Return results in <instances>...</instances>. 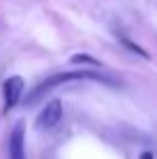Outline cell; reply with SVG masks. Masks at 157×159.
<instances>
[{
    "label": "cell",
    "mask_w": 157,
    "mask_h": 159,
    "mask_svg": "<svg viewBox=\"0 0 157 159\" xmlns=\"http://www.w3.org/2000/svg\"><path fill=\"white\" fill-rule=\"evenodd\" d=\"M81 79H93V81H102V83H111V85L118 83L116 79H111V76H106V74H102V72H93V69H79V72H58V74L46 76L44 81H39V83L32 88V92H28V99H25V104H35L37 99H42L46 92H51L53 88H58V85H62V83H69V81H81Z\"/></svg>",
    "instance_id": "6da1fadb"
},
{
    "label": "cell",
    "mask_w": 157,
    "mask_h": 159,
    "mask_svg": "<svg viewBox=\"0 0 157 159\" xmlns=\"http://www.w3.org/2000/svg\"><path fill=\"white\" fill-rule=\"evenodd\" d=\"M60 120H62V102L60 99H51L39 111V116L35 120V127L37 129H53V127H58Z\"/></svg>",
    "instance_id": "7a4b0ae2"
},
{
    "label": "cell",
    "mask_w": 157,
    "mask_h": 159,
    "mask_svg": "<svg viewBox=\"0 0 157 159\" xmlns=\"http://www.w3.org/2000/svg\"><path fill=\"white\" fill-rule=\"evenodd\" d=\"M23 79L21 76H9L2 83V97H5V113L12 111V108L19 104L21 95H23Z\"/></svg>",
    "instance_id": "3957f363"
},
{
    "label": "cell",
    "mask_w": 157,
    "mask_h": 159,
    "mask_svg": "<svg viewBox=\"0 0 157 159\" xmlns=\"http://www.w3.org/2000/svg\"><path fill=\"white\" fill-rule=\"evenodd\" d=\"M23 136H25L23 122H16L14 129H12V134H9V159H25Z\"/></svg>",
    "instance_id": "277c9868"
},
{
    "label": "cell",
    "mask_w": 157,
    "mask_h": 159,
    "mask_svg": "<svg viewBox=\"0 0 157 159\" xmlns=\"http://www.w3.org/2000/svg\"><path fill=\"white\" fill-rule=\"evenodd\" d=\"M81 62H83V65H93V67H99V62H97L95 58L85 56V53H83V56H74L72 58V65H81Z\"/></svg>",
    "instance_id": "5b68a950"
},
{
    "label": "cell",
    "mask_w": 157,
    "mask_h": 159,
    "mask_svg": "<svg viewBox=\"0 0 157 159\" xmlns=\"http://www.w3.org/2000/svg\"><path fill=\"white\" fill-rule=\"evenodd\" d=\"M120 42H122V44H125V46L129 48V51H134V53H139V56H141V58H145V60H148V58H150V56H148V53H145V51H143V48H141V46H136V44H134V42H129V39H120Z\"/></svg>",
    "instance_id": "8992f818"
},
{
    "label": "cell",
    "mask_w": 157,
    "mask_h": 159,
    "mask_svg": "<svg viewBox=\"0 0 157 159\" xmlns=\"http://www.w3.org/2000/svg\"><path fill=\"white\" fill-rule=\"evenodd\" d=\"M141 159H153V152H141Z\"/></svg>",
    "instance_id": "52a82bcc"
}]
</instances>
